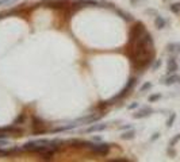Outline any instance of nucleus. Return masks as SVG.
<instances>
[{"mask_svg": "<svg viewBox=\"0 0 180 162\" xmlns=\"http://www.w3.org/2000/svg\"><path fill=\"white\" fill-rule=\"evenodd\" d=\"M145 31H146L145 24L142 23V22H136V23L133 24V27L130 29V31H129V41H127V45L134 43V42H136Z\"/></svg>", "mask_w": 180, "mask_h": 162, "instance_id": "f257e3e1", "label": "nucleus"}, {"mask_svg": "<svg viewBox=\"0 0 180 162\" xmlns=\"http://www.w3.org/2000/svg\"><path fill=\"white\" fill-rule=\"evenodd\" d=\"M68 0H41L39 4L44 7H49L53 10H65L68 8Z\"/></svg>", "mask_w": 180, "mask_h": 162, "instance_id": "f03ea898", "label": "nucleus"}, {"mask_svg": "<svg viewBox=\"0 0 180 162\" xmlns=\"http://www.w3.org/2000/svg\"><path fill=\"white\" fill-rule=\"evenodd\" d=\"M136 83H137V78H136V77H130L129 81L126 83V85L123 86V89H122V91L119 92L117 96H114V97L111 99V103L114 104V101H115V100H121V99H123L125 96H127V95H129V92L133 89L134 85H136Z\"/></svg>", "mask_w": 180, "mask_h": 162, "instance_id": "7ed1b4c3", "label": "nucleus"}, {"mask_svg": "<svg viewBox=\"0 0 180 162\" xmlns=\"http://www.w3.org/2000/svg\"><path fill=\"white\" fill-rule=\"evenodd\" d=\"M110 147L111 144L110 143H92V146L88 149L92 154L95 155H107L110 153Z\"/></svg>", "mask_w": 180, "mask_h": 162, "instance_id": "20e7f679", "label": "nucleus"}, {"mask_svg": "<svg viewBox=\"0 0 180 162\" xmlns=\"http://www.w3.org/2000/svg\"><path fill=\"white\" fill-rule=\"evenodd\" d=\"M83 7H100V1H96V0H76L72 3V8L76 11Z\"/></svg>", "mask_w": 180, "mask_h": 162, "instance_id": "39448f33", "label": "nucleus"}, {"mask_svg": "<svg viewBox=\"0 0 180 162\" xmlns=\"http://www.w3.org/2000/svg\"><path fill=\"white\" fill-rule=\"evenodd\" d=\"M153 114V109L149 108V107H144V108L138 109L136 114H133V118L134 119H142V118H148Z\"/></svg>", "mask_w": 180, "mask_h": 162, "instance_id": "423d86ee", "label": "nucleus"}, {"mask_svg": "<svg viewBox=\"0 0 180 162\" xmlns=\"http://www.w3.org/2000/svg\"><path fill=\"white\" fill-rule=\"evenodd\" d=\"M108 127L107 123H96V124H92L91 127L86 130V133L89 134V133H99V131H104V130Z\"/></svg>", "mask_w": 180, "mask_h": 162, "instance_id": "0eeeda50", "label": "nucleus"}, {"mask_svg": "<svg viewBox=\"0 0 180 162\" xmlns=\"http://www.w3.org/2000/svg\"><path fill=\"white\" fill-rule=\"evenodd\" d=\"M176 70H177V62L173 57H171L168 59V62H167V72H168V74H172Z\"/></svg>", "mask_w": 180, "mask_h": 162, "instance_id": "6e6552de", "label": "nucleus"}, {"mask_svg": "<svg viewBox=\"0 0 180 162\" xmlns=\"http://www.w3.org/2000/svg\"><path fill=\"white\" fill-rule=\"evenodd\" d=\"M177 81H180V76H177V74H172V76L167 77L165 80H162L161 83L164 84V85H172V84L177 83Z\"/></svg>", "mask_w": 180, "mask_h": 162, "instance_id": "1a4fd4ad", "label": "nucleus"}, {"mask_svg": "<svg viewBox=\"0 0 180 162\" xmlns=\"http://www.w3.org/2000/svg\"><path fill=\"white\" fill-rule=\"evenodd\" d=\"M167 24V21L162 16H160V15H156V19H154V26H156V29L159 30H162L164 27H165Z\"/></svg>", "mask_w": 180, "mask_h": 162, "instance_id": "9d476101", "label": "nucleus"}, {"mask_svg": "<svg viewBox=\"0 0 180 162\" xmlns=\"http://www.w3.org/2000/svg\"><path fill=\"white\" fill-rule=\"evenodd\" d=\"M167 51L171 53V54L180 53V43H168V46H167Z\"/></svg>", "mask_w": 180, "mask_h": 162, "instance_id": "9b49d317", "label": "nucleus"}, {"mask_svg": "<svg viewBox=\"0 0 180 162\" xmlns=\"http://www.w3.org/2000/svg\"><path fill=\"white\" fill-rule=\"evenodd\" d=\"M32 130H39L42 128V126H44V120L39 118H37V116H32Z\"/></svg>", "mask_w": 180, "mask_h": 162, "instance_id": "f8f14e48", "label": "nucleus"}, {"mask_svg": "<svg viewBox=\"0 0 180 162\" xmlns=\"http://www.w3.org/2000/svg\"><path fill=\"white\" fill-rule=\"evenodd\" d=\"M134 136H136V131H134L133 128H130L129 131H125V133L122 134L121 139H123V141H129V139H133Z\"/></svg>", "mask_w": 180, "mask_h": 162, "instance_id": "ddd939ff", "label": "nucleus"}, {"mask_svg": "<svg viewBox=\"0 0 180 162\" xmlns=\"http://www.w3.org/2000/svg\"><path fill=\"white\" fill-rule=\"evenodd\" d=\"M24 120H26V114L22 112V114H19V115L14 119V123L12 124H14V126H21V124L24 123Z\"/></svg>", "mask_w": 180, "mask_h": 162, "instance_id": "4468645a", "label": "nucleus"}, {"mask_svg": "<svg viewBox=\"0 0 180 162\" xmlns=\"http://www.w3.org/2000/svg\"><path fill=\"white\" fill-rule=\"evenodd\" d=\"M115 11H117V14H118V15H121L122 18H123L125 21H127V22H131V21H133V19H134V18H133V15H131V14H127V12L122 11V10H118V8H117Z\"/></svg>", "mask_w": 180, "mask_h": 162, "instance_id": "2eb2a0df", "label": "nucleus"}, {"mask_svg": "<svg viewBox=\"0 0 180 162\" xmlns=\"http://www.w3.org/2000/svg\"><path fill=\"white\" fill-rule=\"evenodd\" d=\"M169 10H171V11L173 12V14H180V1H179V3H173V4H171Z\"/></svg>", "mask_w": 180, "mask_h": 162, "instance_id": "dca6fc26", "label": "nucleus"}, {"mask_svg": "<svg viewBox=\"0 0 180 162\" xmlns=\"http://www.w3.org/2000/svg\"><path fill=\"white\" fill-rule=\"evenodd\" d=\"M152 83H144L141 85V88H139V92H146V91H149V89H152Z\"/></svg>", "mask_w": 180, "mask_h": 162, "instance_id": "f3484780", "label": "nucleus"}, {"mask_svg": "<svg viewBox=\"0 0 180 162\" xmlns=\"http://www.w3.org/2000/svg\"><path fill=\"white\" fill-rule=\"evenodd\" d=\"M175 119H176V114H171V116H169L168 120H167V127H168V128H171V127H172Z\"/></svg>", "mask_w": 180, "mask_h": 162, "instance_id": "a211bd4d", "label": "nucleus"}, {"mask_svg": "<svg viewBox=\"0 0 180 162\" xmlns=\"http://www.w3.org/2000/svg\"><path fill=\"white\" fill-rule=\"evenodd\" d=\"M160 99H161V93H154V95H150V96H149V101H150V103H154V101L160 100Z\"/></svg>", "mask_w": 180, "mask_h": 162, "instance_id": "6ab92c4d", "label": "nucleus"}, {"mask_svg": "<svg viewBox=\"0 0 180 162\" xmlns=\"http://www.w3.org/2000/svg\"><path fill=\"white\" fill-rule=\"evenodd\" d=\"M179 141H180V134H177L176 136H173V138L171 139V142H169V146H171V147H172V146H175V144H176Z\"/></svg>", "mask_w": 180, "mask_h": 162, "instance_id": "aec40b11", "label": "nucleus"}, {"mask_svg": "<svg viewBox=\"0 0 180 162\" xmlns=\"http://www.w3.org/2000/svg\"><path fill=\"white\" fill-rule=\"evenodd\" d=\"M11 150H6V149H1L0 147V157H7V155H11Z\"/></svg>", "mask_w": 180, "mask_h": 162, "instance_id": "412c9836", "label": "nucleus"}, {"mask_svg": "<svg viewBox=\"0 0 180 162\" xmlns=\"http://www.w3.org/2000/svg\"><path fill=\"white\" fill-rule=\"evenodd\" d=\"M160 66H161V59H156V62H154V64H153V66H152V69H153V70H157V69H159Z\"/></svg>", "mask_w": 180, "mask_h": 162, "instance_id": "4be33fe9", "label": "nucleus"}, {"mask_svg": "<svg viewBox=\"0 0 180 162\" xmlns=\"http://www.w3.org/2000/svg\"><path fill=\"white\" fill-rule=\"evenodd\" d=\"M110 162H129V158H115V159H108Z\"/></svg>", "mask_w": 180, "mask_h": 162, "instance_id": "5701e85b", "label": "nucleus"}, {"mask_svg": "<svg viewBox=\"0 0 180 162\" xmlns=\"http://www.w3.org/2000/svg\"><path fill=\"white\" fill-rule=\"evenodd\" d=\"M100 4H104L103 7H108V8H114V4H112V3H110V1H104V0H103V1H100Z\"/></svg>", "mask_w": 180, "mask_h": 162, "instance_id": "b1692460", "label": "nucleus"}, {"mask_svg": "<svg viewBox=\"0 0 180 162\" xmlns=\"http://www.w3.org/2000/svg\"><path fill=\"white\" fill-rule=\"evenodd\" d=\"M159 138H160V133H154V134H153V136L150 138V142H154L156 139H159Z\"/></svg>", "mask_w": 180, "mask_h": 162, "instance_id": "393cba45", "label": "nucleus"}, {"mask_svg": "<svg viewBox=\"0 0 180 162\" xmlns=\"http://www.w3.org/2000/svg\"><path fill=\"white\" fill-rule=\"evenodd\" d=\"M3 146H8V141H6V139H0V147H3Z\"/></svg>", "mask_w": 180, "mask_h": 162, "instance_id": "a878e982", "label": "nucleus"}, {"mask_svg": "<svg viewBox=\"0 0 180 162\" xmlns=\"http://www.w3.org/2000/svg\"><path fill=\"white\" fill-rule=\"evenodd\" d=\"M138 106H139L138 103H131V104H130L129 107H127V108H129V109H136V108H137V107H138Z\"/></svg>", "mask_w": 180, "mask_h": 162, "instance_id": "bb28decb", "label": "nucleus"}, {"mask_svg": "<svg viewBox=\"0 0 180 162\" xmlns=\"http://www.w3.org/2000/svg\"><path fill=\"white\" fill-rule=\"evenodd\" d=\"M130 128H131V124H129V126L126 124V126H121V127H119V130H130Z\"/></svg>", "mask_w": 180, "mask_h": 162, "instance_id": "cd10ccee", "label": "nucleus"}, {"mask_svg": "<svg viewBox=\"0 0 180 162\" xmlns=\"http://www.w3.org/2000/svg\"><path fill=\"white\" fill-rule=\"evenodd\" d=\"M138 1H142V0H130V3L133 4V6H136V4L138 3Z\"/></svg>", "mask_w": 180, "mask_h": 162, "instance_id": "c85d7f7f", "label": "nucleus"}, {"mask_svg": "<svg viewBox=\"0 0 180 162\" xmlns=\"http://www.w3.org/2000/svg\"><path fill=\"white\" fill-rule=\"evenodd\" d=\"M100 141H102L100 136H94V142H100Z\"/></svg>", "mask_w": 180, "mask_h": 162, "instance_id": "c756f323", "label": "nucleus"}, {"mask_svg": "<svg viewBox=\"0 0 180 162\" xmlns=\"http://www.w3.org/2000/svg\"><path fill=\"white\" fill-rule=\"evenodd\" d=\"M168 154L169 155H175V151L172 150V149H168Z\"/></svg>", "mask_w": 180, "mask_h": 162, "instance_id": "7c9ffc66", "label": "nucleus"}]
</instances>
